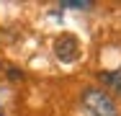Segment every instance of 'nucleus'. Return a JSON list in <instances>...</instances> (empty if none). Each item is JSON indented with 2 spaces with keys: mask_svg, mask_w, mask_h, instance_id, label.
Wrapping results in <instances>:
<instances>
[{
  "mask_svg": "<svg viewBox=\"0 0 121 116\" xmlns=\"http://www.w3.org/2000/svg\"><path fill=\"white\" fill-rule=\"evenodd\" d=\"M100 80L108 85V88H113L116 93H121V65L113 72H100Z\"/></svg>",
  "mask_w": 121,
  "mask_h": 116,
  "instance_id": "7ed1b4c3",
  "label": "nucleus"
},
{
  "mask_svg": "<svg viewBox=\"0 0 121 116\" xmlns=\"http://www.w3.org/2000/svg\"><path fill=\"white\" fill-rule=\"evenodd\" d=\"M82 108L88 116H119L111 95L100 88H88L82 93Z\"/></svg>",
  "mask_w": 121,
  "mask_h": 116,
  "instance_id": "f257e3e1",
  "label": "nucleus"
},
{
  "mask_svg": "<svg viewBox=\"0 0 121 116\" xmlns=\"http://www.w3.org/2000/svg\"><path fill=\"white\" fill-rule=\"evenodd\" d=\"M65 8H88V3H67Z\"/></svg>",
  "mask_w": 121,
  "mask_h": 116,
  "instance_id": "20e7f679",
  "label": "nucleus"
},
{
  "mask_svg": "<svg viewBox=\"0 0 121 116\" xmlns=\"http://www.w3.org/2000/svg\"><path fill=\"white\" fill-rule=\"evenodd\" d=\"M54 54H57V59L59 62H75L77 59V54H80V44H77V39H75L72 34H62V36H57V41H54Z\"/></svg>",
  "mask_w": 121,
  "mask_h": 116,
  "instance_id": "f03ea898",
  "label": "nucleus"
}]
</instances>
